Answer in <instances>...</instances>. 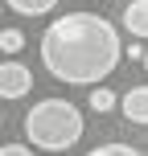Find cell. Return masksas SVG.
Instances as JSON below:
<instances>
[{
  "label": "cell",
  "mask_w": 148,
  "mask_h": 156,
  "mask_svg": "<svg viewBox=\"0 0 148 156\" xmlns=\"http://www.w3.org/2000/svg\"><path fill=\"white\" fill-rule=\"evenodd\" d=\"M0 123H4V111H0Z\"/></svg>",
  "instance_id": "cell-13"
},
{
  "label": "cell",
  "mask_w": 148,
  "mask_h": 156,
  "mask_svg": "<svg viewBox=\"0 0 148 156\" xmlns=\"http://www.w3.org/2000/svg\"><path fill=\"white\" fill-rule=\"evenodd\" d=\"M144 70H148V49H144Z\"/></svg>",
  "instance_id": "cell-12"
},
{
  "label": "cell",
  "mask_w": 148,
  "mask_h": 156,
  "mask_svg": "<svg viewBox=\"0 0 148 156\" xmlns=\"http://www.w3.org/2000/svg\"><path fill=\"white\" fill-rule=\"evenodd\" d=\"M124 58L119 29L99 12H62L41 33V66L49 78L70 86L103 82Z\"/></svg>",
  "instance_id": "cell-1"
},
{
  "label": "cell",
  "mask_w": 148,
  "mask_h": 156,
  "mask_svg": "<svg viewBox=\"0 0 148 156\" xmlns=\"http://www.w3.org/2000/svg\"><path fill=\"white\" fill-rule=\"evenodd\" d=\"M119 21H124V29L132 33V37H148V0H132Z\"/></svg>",
  "instance_id": "cell-5"
},
{
  "label": "cell",
  "mask_w": 148,
  "mask_h": 156,
  "mask_svg": "<svg viewBox=\"0 0 148 156\" xmlns=\"http://www.w3.org/2000/svg\"><path fill=\"white\" fill-rule=\"evenodd\" d=\"M86 156H144V152L132 148V144H99V148H91Z\"/></svg>",
  "instance_id": "cell-9"
},
{
  "label": "cell",
  "mask_w": 148,
  "mask_h": 156,
  "mask_svg": "<svg viewBox=\"0 0 148 156\" xmlns=\"http://www.w3.org/2000/svg\"><path fill=\"white\" fill-rule=\"evenodd\" d=\"M119 111H124V119H128V123L148 127V86H132V90L119 99Z\"/></svg>",
  "instance_id": "cell-4"
},
{
  "label": "cell",
  "mask_w": 148,
  "mask_h": 156,
  "mask_svg": "<svg viewBox=\"0 0 148 156\" xmlns=\"http://www.w3.org/2000/svg\"><path fill=\"white\" fill-rule=\"evenodd\" d=\"M86 123H82V111L74 107L70 99H41L29 107L25 115V136H29L33 148L41 152H66L82 140Z\"/></svg>",
  "instance_id": "cell-2"
},
{
  "label": "cell",
  "mask_w": 148,
  "mask_h": 156,
  "mask_svg": "<svg viewBox=\"0 0 148 156\" xmlns=\"http://www.w3.org/2000/svg\"><path fill=\"white\" fill-rule=\"evenodd\" d=\"M33 90V70L21 62H0V99H25Z\"/></svg>",
  "instance_id": "cell-3"
},
{
  "label": "cell",
  "mask_w": 148,
  "mask_h": 156,
  "mask_svg": "<svg viewBox=\"0 0 148 156\" xmlns=\"http://www.w3.org/2000/svg\"><path fill=\"white\" fill-rule=\"evenodd\" d=\"M86 103H91V111H99V115H103V111H115V107H119L115 90H107V86H91V99H86Z\"/></svg>",
  "instance_id": "cell-7"
},
{
  "label": "cell",
  "mask_w": 148,
  "mask_h": 156,
  "mask_svg": "<svg viewBox=\"0 0 148 156\" xmlns=\"http://www.w3.org/2000/svg\"><path fill=\"white\" fill-rule=\"evenodd\" d=\"M21 49H25L21 29H0V54H21Z\"/></svg>",
  "instance_id": "cell-8"
},
{
  "label": "cell",
  "mask_w": 148,
  "mask_h": 156,
  "mask_svg": "<svg viewBox=\"0 0 148 156\" xmlns=\"http://www.w3.org/2000/svg\"><path fill=\"white\" fill-rule=\"evenodd\" d=\"M8 8H13L16 16H45L58 8V0H4Z\"/></svg>",
  "instance_id": "cell-6"
},
{
  "label": "cell",
  "mask_w": 148,
  "mask_h": 156,
  "mask_svg": "<svg viewBox=\"0 0 148 156\" xmlns=\"http://www.w3.org/2000/svg\"><path fill=\"white\" fill-rule=\"evenodd\" d=\"M124 54L132 58V62H144V45H124Z\"/></svg>",
  "instance_id": "cell-11"
},
{
  "label": "cell",
  "mask_w": 148,
  "mask_h": 156,
  "mask_svg": "<svg viewBox=\"0 0 148 156\" xmlns=\"http://www.w3.org/2000/svg\"><path fill=\"white\" fill-rule=\"evenodd\" d=\"M144 144H148V140H144Z\"/></svg>",
  "instance_id": "cell-15"
},
{
  "label": "cell",
  "mask_w": 148,
  "mask_h": 156,
  "mask_svg": "<svg viewBox=\"0 0 148 156\" xmlns=\"http://www.w3.org/2000/svg\"><path fill=\"white\" fill-rule=\"evenodd\" d=\"M0 12H4V0H0Z\"/></svg>",
  "instance_id": "cell-14"
},
{
  "label": "cell",
  "mask_w": 148,
  "mask_h": 156,
  "mask_svg": "<svg viewBox=\"0 0 148 156\" xmlns=\"http://www.w3.org/2000/svg\"><path fill=\"white\" fill-rule=\"evenodd\" d=\"M0 156H33V148H29V144H4Z\"/></svg>",
  "instance_id": "cell-10"
}]
</instances>
